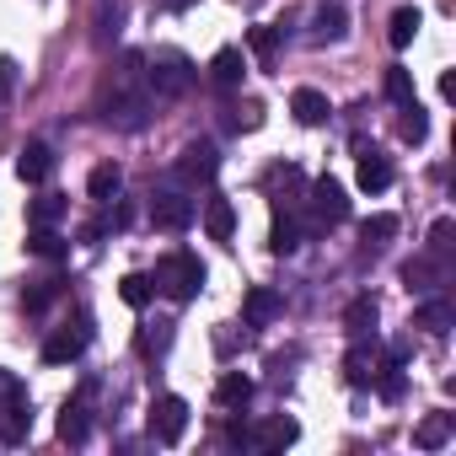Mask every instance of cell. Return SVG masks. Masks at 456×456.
<instances>
[{"label":"cell","instance_id":"obj_1","mask_svg":"<svg viewBox=\"0 0 456 456\" xmlns=\"http://www.w3.org/2000/svg\"><path fill=\"white\" fill-rule=\"evenodd\" d=\"M156 290H167L172 301H193L199 290H204V264L193 258V253H167L161 264H156V280H151Z\"/></svg>","mask_w":456,"mask_h":456},{"label":"cell","instance_id":"obj_22","mask_svg":"<svg viewBox=\"0 0 456 456\" xmlns=\"http://www.w3.org/2000/svg\"><path fill=\"white\" fill-rule=\"evenodd\" d=\"M451 429H456V419H451V413H429V419L413 429V445H419V451H440V445L451 440Z\"/></svg>","mask_w":456,"mask_h":456},{"label":"cell","instance_id":"obj_6","mask_svg":"<svg viewBox=\"0 0 456 456\" xmlns=\"http://www.w3.org/2000/svg\"><path fill=\"white\" fill-rule=\"evenodd\" d=\"M183 183H209L215 172H220V151L209 145V140H193L183 156H177V167H172Z\"/></svg>","mask_w":456,"mask_h":456},{"label":"cell","instance_id":"obj_8","mask_svg":"<svg viewBox=\"0 0 456 456\" xmlns=\"http://www.w3.org/2000/svg\"><path fill=\"white\" fill-rule=\"evenodd\" d=\"M376 370H381V354H376V344L354 338V349L344 354V376H349V387H370V381H376Z\"/></svg>","mask_w":456,"mask_h":456},{"label":"cell","instance_id":"obj_18","mask_svg":"<svg viewBox=\"0 0 456 456\" xmlns=\"http://www.w3.org/2000/svg\"><path fill=\"white\" fill-rule=\"evenodd\" d=\"M290 113H296L301 124H322L333 108H328V97H322L317 86H296V92H290Z\"/></svg>","mask_w":456,"mask_h":456},{"label":"cell","instance_id":"obj_16","mask_svg":"<svg viewBox=\"0 0 456 456\" xmlns=\"http://www.w3.org/2000/svg\"><path fill=\"white\" fill-rule=\"evenodd\" d=\"M349 33V17H344V6H322L317 17H312V44L322 49V44H338Z\"/></svg>","mask_w":456,"mask_h":456},{"label":"cell","instance_id":"obj_32","mask_svg":"<svg viewBox=\"0 0 456 456\" xmlns=\"http://www.w3.org/2000/svg\"><path fill=\"white\" fill-rule=\"evenodd\" d=\"M387 97H392L397 108H403V102H413V76H408L403 65H392V70H387Z\"/></svg>","mask_w":456,"mask_h":456},{"label":"cell","instance_id":"obj_3","mask_svg":"<svg viewBox=\"0 0 456 456\" xmlns=\"http://www.w3.org/2000/svg\"><path fill=\"white\" fill-rule=\"evenodd\" d=\"M183 429H188V403H183V397H172V392H167V397H156V403H151V435H156L161 445H177V440H183Z\"/></svg>","mask_w":456,"mask_h":456},{"label":"cell","instance_id":"obj_31","mask_svg":"<svg viewBox=\"0 0 456 456\" xmlns=\"http://www.w3.org/2000/svg\"><path fill=\"white\" fill-rule=\"evenodd\" d=\"M151 290H156V285H151L145 274H124V285H118V296H124V306H134V312H140V306L151 301Z\"/></svg>","mask_w":456,"mask_h":456},{"label":"cell","instance_id":"obj_19","mask_svg":"<svg viewBox=\"0 0 456 456\" xmlns=\"http://www.w3.org/2000/svg\"><path fill=\"white\" fill-rule=\"evenodd\" d=\"M360 188H365V193H387V188H392V161H387L381 151H365V156H360Z\"/></svg>","mask_w":456,"mask_h":456},{"label":"cell","instance_id":"obj_25","mask_svg":"<svg viewBox=\"0 0 456 456\" xmlns=\"http://www.w3.org/2000/svg\"><path fill=\"white\" fill-rule=\"evenodd\" d=\"M456 322V312H451V301H424L419 312H413V328H424V333H445Z\"/></svg>","mask_w":456,"mask_h":456},{"label":"cell","instance_id":"obj_27","mask_svg":"<svg viewBox=\"0 0 456 456\" xmlns=\"http://www.w3.org/2000/svg\"><path fill=\"white\" fill-rule=\"evenodd\" d=\"M248 44H253L258 65H264V70H274V54H280V28H253V33H248Z\"/></svg>","mask_w":456,"mask_h":456},{"label":"cell","instance_id":"obj_21","mask_svg":"<svg viewBox=\"0 0 456 456\" xmlns=\"http://www.w3.org/2000/svg\"><path fill=\"white\" fill-rule=\"evenodd\" d=\"M118 188H124V167H118V161H102V167H92V177H86V193H92L97 204H108Z\"/></svg>","mask_w":456,"mask_h":456},{"label":"cell","instance_id":"obj_30","mask_svg":"<svg viewBox=\"0 0 456 456\" xmlns=\"http://www.w3.org/2000/svg\"><path fill=\"white\" fill-rule=\"evenodd\" d=\"M269 183H274V188H280V193H290V199H285V204H296V199H301V193H306V188H312V183H306V177H301V167H274V177H269Z\"/></svg>","mask_w":456,"mask_h":456},{"label":"cell","instance_id":"obj_23","mask_svg":"<svg viewBox=\"0 0 456 456\" xmlns=\"http://www.w3.org/2000/svg\"><path fill=\"white\" fill-rule=\"evenodd\" d=\"M306 232H317V225H301L296 215H280V220H274V237H269V248H274V253H296Z\"/></svg>","mask_w":456,"mask_h":456},{"label":"cell","instance_id":"obj_9","mask_svg":"<svg viewBox=\"0 0 456 456\" xmlns=\"http://www.w3.org/2000/svg\"><path fill=\"white\" fill-rule=\"evenodd\" d=\"M86 397H92V387H81V392L65 403V413H60V440H70V445H81V440L92 435V413H86Z\"/></svg>","mask_w":456,"mask_h":456},{"label":"cell","instance_id":"obj_12","mask_svg":"<svg viewBox=\"0 0 456 456\" xmlns=\"http://www.w3.org/2000/svg\"><path fill=\"white\" fill-rule=\"evenodd\" d=\"M17 172H22V183H49V172H54V151H49L44 140L22 145V156H17Z\"/></svg>","mask_w":456,"mask_h":456},{"label":"cell","instance_id":"obj_20","mask_svg":"<svg viewBox=\"0 0 456 456\" xmlns=\"http://www.w3.org/2000/svg\"><path fill=\"white\" fill-rule=\"evenodd\" d=\"M280 306H285V301H280L274 290H264V285H258V290H248V306H242V317H248V328H269V322L280 317Z\"/></svg>","mask_w":456,"mask_h":456},{"label":"cell","instance_id":"obj_33","mask_svg":"<svg viewBox=\"0 0 456 456\" xmlns=\"http://www.w3.org/2000/svg\"><path fill=\"white\" fill-rule=\"evenodd\" d=\"M97 22H102V28H97V44H113V38H118V6H108V0H102Z\"/></svg>","mask_w":456,"mask_h":456},{"label":"cell","instance_id":"obj_37","mask_svg":"<svg viewBox=\"0 0 456 456\" xmlns=\"http://www.w3.org/2000/svg\"><path fill=\"white\" fill-rule=\"evenodd\" d=\"M232 124H237V129H258V124H264V108H258V102H248V108H237V118H232Z\"/></svg>","mask_w":456,"mask_h":456},{"label":"cell","instance_id":"obj_29","mask_svg":"<svg viewBox=\"0 0 456 456\" xmlns=\"http://www.w3.org/2000/svg\"><path fill=\"white\" fill-rule=\"evenodd\" d=\"M397 134H403L408 145H419V140L429 134V118H424V108H419V102H403V124H397Z\"/></svg>","mask_w":456,"mask_h":456},{"label":"cell","instance_id":"obj_10","mask_svg":"<svg viewBox=\"0 0 456 456\" xmlns=\"http://www.w3.org/2000/svg\"><path fill=\"white\" fill-rule=\"evenodd\" d=\"M204 232H209V242H232V232H237V209H232V199L209 193V204H204Z\"/></svg>","mask_w":456,"mask_h":456},{"label":"cell","instance_id":"obj_34","mask_svg":"<svg viewBox=\"0 0 456 456\" xmlns=\"http://www.w3.org/2000/svg\"><path fill=\"white\" fill-rule=\"evenodd\" d=\"M54 296H60V285H54V280H49V285H33V290H28V296H22V301H28V312H44V306H49V301H54Z\"/></svg>","mask_w":456,"mask_h":456},{"label":"cell","instance_id":"obj_15","mask_svg":"<svg viewBox=\"0 0 456 456\" xmlns=\"http://www.w3.org/2000/svg\"><path fill=\"white\" fill-rule=\"evenodd\" d=\"M248 397H253V376H242V370H225L215 381V403L220 408H248Z\"/></svg>","mask_w":456,"mask_h":456},{"label":"cell","instance_id":"obj_2","mask_svg":"<svg viewBox=\"0 0 456 456\" xmlns=\"http://www.w3.org/2000/svg\"><path fill=\"white\" fill-rule=\"evenodd\" d=\"M145 86H151V97H183V92L193 86V65H188V54L161 49V54L151 60V70H145Z\"/></svg>","mask_w":456,"mask_h":456},{"label":"cell","instance_id":"obj_39","mask_svg":"<svg viewBox=\"0 0 456 456\" xmlns=\"http://www.w3.org/2000/svg\"><path fill=\"white\" fill-rule=\"evenodd\" d=\"M188 6H199V0H161V12H188Z\"/></svg>","mask_w":456,"mask_h":456},{"label":"cell","instance_id":"obj_35","mask_svg":"<svg viewBox=\"0 0 456 456\" xmlns=\"http://www.w3.org/2000/svg\"><path fill=\"white\" fill-rule=\"evenodd\" d=\"M445 248H451V220H435V225H429V253L445 258Z\"/></svg>","mask_w":456,"mask_h":456},{"label":"cell","instance_id":"obj_7","mask_svg":"<svg viewBox=\"0 0 456 456\" xmlns=\"http://www.w3.org/2000/svg\"><path fill=\"white\" fill-rule=\"evenodd\" d=\"M86 317L76 322V328H60L49 344H44V365H70V360H81V349H86Z\"/></svg>","mask_w":456,"mask_h":456},{"label":"cell","instance_id":"obj_38","mask_svg":"<svg viewBox=\"0 0 456 456\" xmlns=\"http://www.w3.org/2000/svg\"><path fill=\"white\" fill-rule=\"evenodd\" d=\"M0 397H22V381H17V376H6V370H0Z\"/></svg>","mask_w":456,"mask_h":456},{"label":"cell","instance_id":"obj_13","mask_svg":"<svg viewBox=\"0 0 456 456\" xmlns=\"http://www.w3.org/2000/svg\"><path fill=\"white\" fill-rule=\"evenodd\" d=\"M296 435H301V429H296V419H264V424L248 435V445H258V451H285Z\"/></svg>","mask_w":456,"mask_h":456},{"label":"cell","instance_id":"obj_36","mask_svg":"<svg viewBox=\"0 0 456 456\" xmlns=\"http://www.w3.org/2000/svg\"><path fill=\"white\" fill-rule=\"evenodd\" d=\"M17 92V60L12 54H0V102H6Z\"/></svg>","mask_w":456,"mask_h":456},{"label":"cell","instance_id":"obj_28","mask_svg":"<svg viewBox=\"0 0 456 456\" xmlns=\"http://www.w3.org/2000/svg\"><path fill=\"white\" fill-rule=\"evenodd\" d=\"M360 237H365V248H381V242H392V237H397V215H370V220L360 225Z\"/></svg>","mask_w":456,"mask_h":456},{"label":"cell","instance_id":"obj_11","mask_svg":"<svg viewBox=\"0 0 456 456\" xmlns=\"http://www.w3.org/2000/svg\"><path fill=\"white\" fill-rule=\"evenodd\" d=\"M242 76H248V54H242V49H220V54L209 60V81H215L220 92L242 86Z\"/></svg>","mask_w":456,"mask_h":456},{"label":"cell","instance_id":"obj_14","mask_svg":"<svg viewBox=\"0 0 456 456\" xmlns=\"http://www.w3.org/2000/svg\"><path fill=\"white\" fill-rule=\"evenodd\" d=\"M376 301L370 296H354L349 306H344V328H349V338H376Z\"/></svg>","mask_w":456,"mask_h":456},{"label":"cell","instance_id":"obj_4","mask_svg":"<svg viewBox=\"0 0 456 456\" xmlns=\"http://www.w3.org/2000/svg\"><path fill=\"white\" fill-rule=\"evenodd\" d=\"M193 199L188 193H177V188H161L156 199H151V220L161 225V232H188V225H193Z\"/></svg>","mask_w":456,"mask_h":456},{"label":"cell","instance_id":"obj_24","mask_svg":"<svg viewBox=\"0 0 456 456\" xmlns=\"http://www.w3.org/2000/svg\"><path fill=\"white\" fill-rule=\"evenodd\" d=\"M28 253H33V258H49V264H54V258H65L70 248H65V237L54 232V225H33V237H28Z\"/></svg>","mask_w":456,"mask_h":456},{"label":"cell","instance_id":"obj_26","mask_svg":"<svg viewBox=\"0 0 456 456\" xmlns=\"http://www.w3.org/2000/svg\"><path fill=\"white\" fill-rule=\"evenodd\" d=\"M65 209H70V199H65V193H38V199L28 204V220H33V225H54Z\"/></svg>","mask_w":456,"mask_h":456},{"label":"cell","instance_id":"obj_17","mask_svg":"<svg viewBox=\"0 0 456 456\" xmlns=\"http://www.w3.org/2000/svg\"><path fill=\"white\" fill-rule=\"evenodd\" d=\"M419 28H424L419 6H397V12H392V22H387V44H392V49H408V44L419 38Z\"/></svg>","mask_w":456,"mask_h":456},{"label":"cell","instance_id":"obj_5","mask_svg":"<svg viewBox=\"0 0 456 456\" xmlns=\"http://www.w3.org/2000/svg\"><path fill=\"white\" fill-rule=\"evenodd\" d=\"M306 193H312V215H317V225H338V220H349V193H344V183L322 177V183H312Z\"/></svg>","mask_w":456,"mask_h":456}]
</instances>
